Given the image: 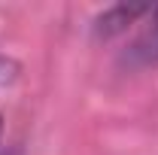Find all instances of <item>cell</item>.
I'll return each mask as SVG.
<instances>
[{
  "label": "cell",
  "instance_id": "1",
  "mask_svg": "<svg viewBox=\"0 0 158 155\" xmlns=\"http://www.w3.org/2000/svg\"><path fill=\"white\" fill-rule=\"evenodd\" d=\"M149 9H152V6H128V3L110 6V9H103L98 19H94V34L103 37V40L118 37V34H125L131 24H137L140 19H146Z\"/></svg>",
  "mask_w": 158,
  "mask_h": 155
},
{
  "label": "cell",
  "instance_id": "2",
  "mask_svg": "<svg viewBox=\"0 0 158 155\" xmlns=\"http://www.w3.org/2000/svg\"><path fill=\"white\" fill-rule=\"evenodd\" d=\"M128 58L134 64H158V6L149 9V27L128 49Z\"/></svg>",
  "mask_w": 158,
  "mask_h": 155
},
{
  "label": "cell",
  "instance_id": "3",
  "mask_svg": "<svg viewBox=\"0 0 158 155\" xmlns=\"http://www.w3.org/2000/svg\"><path fill=\"white\" fill-rule=\"evenodd\" d=\"M19 73H21L19 61H15V58H9V55H3V52H0V88L12 85V82L19 79Z\"/></svg>",
  "mask_w": 158,
  "mask_h": 155
},
{
  "label": "cell",
  "instance_id": "4",
  "mask_svg": "<svg viewBox=\"0 0 158 155\" xmlns=\"http://www.w3.org/2000/svg\"><path fill=\"white\" fill-rule=\"evenodd\" d=\"M0 134H3V113H0Z\"/></svg>",
  "mask_w": 158,
  "mask_h": 155
}]
</instances>
